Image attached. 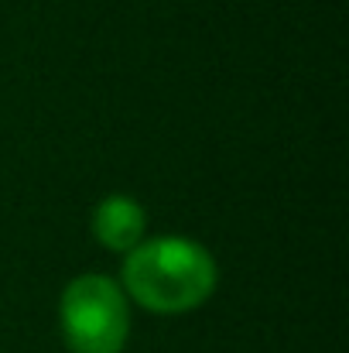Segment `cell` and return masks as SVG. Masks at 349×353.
Masks as SVG:
<instances>
[{
    "label": "cell",
    "mask_w": 349,
    "mask_h": 353,
    "mask_svg": "<svg viewBox=\"0 0 349 353\" xmlns=\"http://www.w3.org/2000/svg\"><path fill=\"white\" fill-rule=\"evenodd\" d=\"M123 281L140 305L154 312H185L213 292L216 268L199 243L165 236L130 250Z\"/></svg>",
    "instance_id": "cell-1"
},
{
    "label": "cell",
    "mask_w": 349,
    "mask_h": 353,
    "mask_svg": "<svg viewBox=\"0 0 349 353\" xmlns=\"http://www.w3.org/2000/svg\"><path fill=\"white\" fill-rule=\"evenodd\" d=\"M62 333L72 353H120L127 340V302L110 278L86 274L62 295Z\"/></svg>",
    "instance_id": "cell-2"
},
{
    "label": "cell",
    "mask_w": 349,
    "mask_h": 353,
    "mask_svg": "<svg viewBox=\"0 0 349 353\" xmlns=\"http://www.w3.org/2000/svg\"><path fill=\"white\" fill-rule=\"evenodd\" d=\"M93 230L100 236V243H107L110 250H134L137 236L144 230V216H140V206L114 196L107 203H100L96 216H93Z\"/></svg>",
    "instance_id": "cell-3"
}]
</instances>
